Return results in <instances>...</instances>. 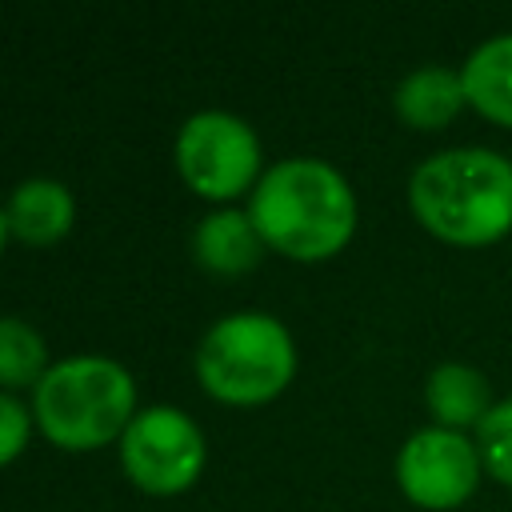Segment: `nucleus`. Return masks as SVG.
Masks as SVG:
<instances>
[{
  "label": "nucleus",
  "mask_w": 512,
  "mask_h": 512,
  "mask_svg": "<svg viewBox=\"0 0 512 512\" xmlns=\"http://www.w3.org/2000/svg\"><path fill=\"white\" fill-rule=\"evenodd\" d=\"M48 348L44 336L24 324L20 316H0V384L8 388H24V384H40Z\"/></svg>",
  "instance_id": "13"
},
{
  "label": "nucleus",
  "mask_w": 512,
  "mask_h": 512,
  "mask_svg": "<svg viewBox=\"0 0 512 512\" xmlns=\"http://www.w3.org/2000/svg\"><path fill=\"white\" fill-rule=\"evenodd\" d=\"M4 236H8V216L0 212V248H4Z\"/></svg>",
  "instance_id": "16"
},
{
  "label": "nucleus",
  "mask_w": 512,
  "mask_h": 512,
  "mask_svg": "<svg viewBox=\"0 0 512 512\" xmlns=\"http://www.w3.org/2000/svg\"><path fill=\"white\" fill-rule=\"evenodd\" d=\"M176 164L180 176L212 200L236 196L256 180L260 168V140L248 120L224 108L192 112L176 136Z\"/></svg>",
  "instance_id": "5"
},
{
  "label": "nucleus",
  "mask_w": 512,
  "mask_h": 512,
  "mask_svg": "<svg viewBox=\"0 0 512 512\" xmlns=\"http://www.w3.org/2000/svg\"><path fill=\"white\" fill-rule=\"evenodd\" d=\"M480 448L464 432L428 424L412 432L396 456V480L420 508H456L480 484Z\"/></svg>",
  "instance_id": "7"
},
{
  "label": "nucleus",
  "mask_w": 512,
  "mask_h": 512,
  "mask_svg": "<svg viewBox=\"0 0 512 512\" xmlns=\"http://www.w3.org/2000/svg\"><path fill=\"white\" fill-rule=\"evenodd\" d=\"M296 372L288 328L268 312H232L216 320L196 348L200 384L228 404H260Z\"/></svg>",
  "instance_id": "4"
},
{
  "label": "nucleus",
  "mask_w": 512,
  "mask_h": 512,
  "mask_svg": "<svg viewBox=\"0 0 512 512\" xmlns=\"http://www.w3.org/2000/svg\"><path fill=\"white\" fill-rule=\"evenodd\" d=\"M476 448L488 476H496L504 488H512V396L496 400L492 412L476 424Z\"/></svg>",
  "instance_id": "14"
},
{
  "label": "nucleus",
  "mask_w": 512,
  "mask_h": 512,
  "mask_svg": "<svg viewBox=\"0 0 512 512\" xmlns=\"http://www.w3.org/2000/svg\"><path fill=\"white\" fill-rule=\"evenodd\" d=\"M28 428H32L28 408L12 392H0V464H8L28 444Z\"/></svg>",
  "instance_id": "15"
},
{
  "label": "nucleus",
  "mask_w": 512,
  "mask_h": 512,
  "mask_svg": "<svg viewBox=\"0 0 512 512\" xmlns=\"http://www.w3.org/2000/svg\"><path fill=\"white\" fill-rule=\"evenodd\" d=\"M120 464L128 480L148 492H180L204 464V432L188 412L152 404L128 420L120 436Z\"/></svg>",
  "instance_id": "6"
},
{
  "label": "nucleus",
  "mask_w": 512,
  "mask_h": 512,
  "mask_svg": "<svg viewBox=\"0 0 512 512\" xmlns=\"http://www.w3.org/2000/svg\"><path fill=\"white\" fill-rule=\"evenodd\" d=\"M416 220L448 244H492L512 232V160L492 148H444L408 180Z\"/></svg>",
  "instance_id": "1"
},
{
  "label": "nucleus",
  "mask_w": 512,
  "mask_h": 512,
  "mask_svg": "<svg viewBox=\"0 0 512 512\" xmlns=\"http://www.w3.org/2000/svg\"><path fill=\"white\" fill-rule=\"evenodd\" d=\"M460 80H464L468 104L480 116L512 128V32H500L476 44L460 68Z\"/></svg>",
  "instance_id": "11"
},
{
  "label": "nucleus",
  "mask_w": 512,
  "mask_h": 512,
  "mask_svg": "<svg viewBox=\"0 0 512 512\" xmlns=\"http://www.w3.org/2000/svg\"><path fill=\"white\" fill-rule=\"evenodd\" d=\"M132 404L136 388L128 368L96 352L52 364L32 392L40 428L64 448H96L124 436L128 420L136 416Z\"/></svg>",
  "instance_id": "3"
},
{
  "label": "nucleus",
  "mask_w": 512,
  "mask_h": 512,
  "mask_svg": "<svg viewBox=\"0 0 512 512\" xmlns=\"http://www.w3.org/2000/svg\"><path fill=\"white\" fill-rule=\"evenodd\" d=\"M424 400H428V412L440 428L464 432V428H476L492 412V384L480 368L460 364V360H444L428 372Z\"/></svg>",
  "instance_id": "8"
},
{
  "label": "nucleus",
  "mask_w": 512,
  "mask_h": 512,
  "mask_svg": "<svg viewBox=\"0 0 512 512\" xmlns=\"http://www.w3.org/2000/svg\"><path fill=\"white\" fill-rule=\"evenodd\" d=\"M248 216L272 248L296 260H320L348 244L356 228V196L328 160L292 156L260 172Z\"/></svg>",
  "instance_id": "2"
},
{
  "label": "nucleus",
  "mask_w": 512,
  "mask_h": 512,
  "mask_svg": "<svg viewBox=\"0 0 512 512\" xmlns=\"http://www.w3.org/2000/svg\"><path fill=\"white\" fill-rule=\"evenodd\" d=\"M392 104H396V116L420 132H432V128H444L456 120V112L468 104L464 96V80L456 68H444V64H424V68H412L396 92H392Z\"/></svg>",
  "instance_id": "9"
},
{
  "label": "nucleus",
  "mask_w": 512,
  "mask_h": 512,
  "mask_svg": "<svg viewBox=\"0 0 512 512\" xmlns=\"http://www.w3.org/2000/svg\"><path fill=\"white\" fill-rule=\"evenodd\" d=\"M72 192L52 180V176H32V180H20L4 204V216H8V232H16L20 240L28 244H52L60 240L68 228H72Z\"/></svg>",
  "instance_id": "10"
},
{
  "label": "nucleus",
  "mask_w": 512,
  "mask_h": 512,
  "mask_svg": "<svg viewBox=\"0 0 512 512\" xmlns=\"http://www.w3.org/2000/svg\"><path fill=\"white\" fill-rule=\"evenodd\" d=\"M264 236L256 232L252 216L240 208L208 212L192 232V256L212 272H244L260 260Z\"/></svg>",
  "instance_id": "12"
}]
</instances>
